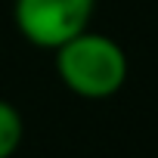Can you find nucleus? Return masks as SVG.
<instances>
[{
	"label": "nucleus",
	"instance_id": "2",
	"mask_svg": "<svg viewBox=\"0 0 158 158\" xmlns=\"http://www.w3.org/2000/svg\"><path fill=\"white\" fill-rule=\"evenodd\" d=\"M96 0H16L13 22L37 50H56L90 28Z\"/></svg>",
	"mask_w": 158,
	"mask_h": 158
},
{
	"label": "nucleus",
	"instance_id": "3",
	"mask_svg": "<svg viewBox=\"0 0 158 158\" xmlns=\"http://www.w3.org/2000/svg\"><path fill=\"white\" fill-rule=\"evenodd\" d=\"M22 136H25L22 112L10 99H0V158H13L22 146Z\"/></svg>",
	"mask_w": 158,
	"mask_h": 158
},
{
	"label": "nucleus",
	"instance_id": "1",
	"mask_svg": "<svg viewBox=\"0 0 158 158\" xmlns=\"http://www.w3.org/2000/svg\"><path fill=\"white\" fill-rule=\"evenodd\" d=\"M53 56H56L59 81L81 99H90V102L112 99L127 84V71H130L127 53L115 37L102 31L87 28L74 34L71 40L56 47Z\"/></svg>",
	"mask_w": 158,
	"mask_h": 158
}]
</instances>
